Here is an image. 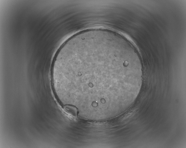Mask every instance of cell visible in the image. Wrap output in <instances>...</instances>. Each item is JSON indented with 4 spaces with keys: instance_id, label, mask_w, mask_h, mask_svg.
<instances>
[{
    "instance_id": "6da1fadb",
    "label": "cell",
    "mask_w": 186,
    "mask_h": 148,
    "mask_svg": "<svg viewBox=\"0 0 186 148\" xmlns=\"http://www.w3.org/2000/svg\"><path fill=\"white\" fill-rule=\"evenodd\" d=\"M130 72L114 48L86 41L70 46L56 54L51 76L59 91L80 102L97 105L110 102L123 92Z\"/></svg>"
}]
</instances>
